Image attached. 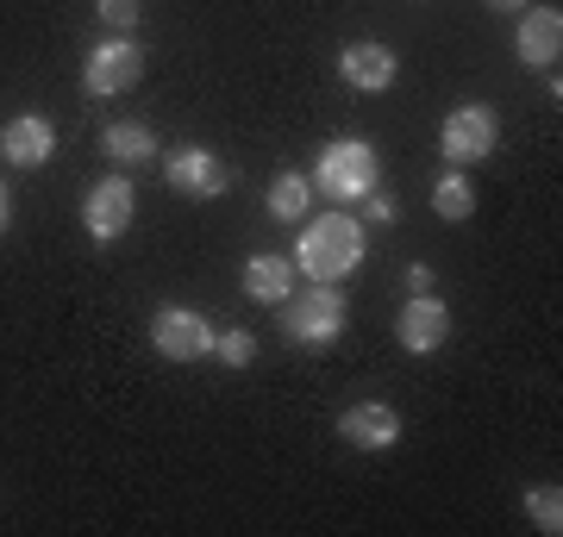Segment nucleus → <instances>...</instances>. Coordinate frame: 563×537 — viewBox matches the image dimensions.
I'll return each mask as SVG.
<instances>
[{
	"label": "nucleus",
	"instance_id": "22",
	"mask_svg": "<svg viewBox=\"0 0 563 537\" xmlns=\"http://www.w3.org/2000/svg\"><path fill=\"white\" fill-rule=\"evenodd\" d=\"M407 288H413V294H432V269H426V262H413V269H407Z\"/></svg>",
	"mask_w": 563,
	"mask_h": 537
},
{
	"label": "nucleus",
	"instance_id": "20",
	"mask_svg": "<svg viewBox=\"0 0 563 537\" xmlns=\"http://www.w3.org/2000/svg\"><path fill=\"white\" fill-rule=\"evenodd\" d=\"M95 13H101L107 25H113V32H132V25H139V0H95Z\"/></svg>",
	"mask_w": 563,
	"mask_h": 537
},
{
	"label": "nucleus",
	"instance_id": "21",
	"mask_svg": "<svg viewBox=\"0 0 563 537\" xmlns=\"http://www.w3.org/2000/svg\"><path fill=\"white\" fill-rule=\"evenodd\" d=\"M363 220H369V225H388V220H395V200H383L376 188H369V194H363Z\"/></svg>",
	"mask_w": 563,
	"mask_h": 537
},
{
	"label": "nucleus",
	"instance_id": "12",
	"mask_svg": "<svg viewBox=\"0 0 563 537\" xmlns=\"http://www.w3.org/2000/svg\"><path fill=\"white\" fill-rule=\"evenodd\" d=\"M339 76L363 94H383L388 81H395V51L388 44H344L339 51Z\"/></svg>",
	"mask_w": 563,
	"mask_h": 537
},
{
	"label": "nucleus",
	"instance_id": "11",
	"mask_svg": "<svg viewBox=\"0 0 563 537\" xmlns=\"http://www.w3.org/2000/svg\"><path fill=\"white\" fill-rule=\"evenodd\" d=\"M51 150H57V132H51V120H38V113H20V120L0 132V157L13 163V169H38Z\"/></svg>",
	"mask_w": 563,
	"mask_h": 537
},
{
	"label": "nucleus",
	"instance_id": "9",
	"mask_svg": "<svg viewBox=\"0 0 563 537\" xmlns=\"http://www.w3.org/2000/svg\"><path fill=\"white\" fill-rule=\"evenodd\" d=\"M439 144H444V157L451 163L488 157V150H495V113H488V107H457V113L444 120Z\"/></svg>",
	"mask_w": 563,
	"mask_h": 537
},
{
	"label": "nucleus",
	"instance_id": "15",
	"mask_svg": "<svg viewBox=\"0 0 563 537\" xmlns=\"http://www.w3.org/2000/svg\"><path fill=\"white\" fill-rule=\"evenodd\" d=\"M101 144H107V157L113 163H151V150H157L151 125H139V120H113Z\"/></svg>",
	"mask_w": 563,
	"mask_h": 537
},
{
	"label": "nucleus",
	"instance_id": "10",
	"mask_svg": "<svg viewBox=\"0 0 563 537\" xmlns=\"http://www.w3.org/2000/svg\"><path fill=\"white\" fill-rule=\"evenodd\" d=\"M444 338H451V306H444V300H432V294H413L401 306V350L432 357Z\"/></svg>",
	"mask_w": 563,
	"mask_h": 537
},
{
	"label": "nucleus",
	"instance_id": "14",
	"mask_svg": "<svg viewBox=\"0 0 563 537\" xmlns=\"http://www.w3.org/2000/svg\"><path fill=\"white\" fill-rule=\"evenodd\" d=\"M244 294L282 306V300L295 294V262H288V257H251V262H244Z\"/></svg>",
	"mask_w": 563,
	"mask_h": 537
},
{
	"label": "nucleus",
	"instance_id": "3",
	"mask_svg": "<svg viewBox=\"0 0 563 537\" xmlns=\"http://www.w3.org/2000/svg\"><path fill=\"white\" fill-rule=\"evenodd\" d=\"M313 188L325 200H363L376 188V150L363 138H339L320 150V169H313Z\"/></svg>",
	"mask_w": 563,
	"mask_h": 537
},
{
	"label": "nucleus",
	"instance_id": "4",
	"mask_svg": "<svg viewBox=\"0 0 563 537\" xmlns=\"http://www.w3.org/2000/svg\"><path fill=\"white\" fill-rule=\"evenodd\" d=\"M139 76H144V51H139V44H125V38L95 44V51H88V63H81V88H88L95 100L139 88Z\"/></svg>",
	"mask_w": 563,
	"mask_h": 537
},
{
	"label": "nucleus",
	"instance_id": "16",
	"mask_svg": "<svg viewBox=\"0 0 563 537\" xmlns=\"http://www.w3.org/2000/svg\"><path fill=\"white\" fill-rule=\"evenodd\" d=\"M307 206H313V181L307 176H295V169H282L276 181H269V213H276V220H301Z\"/></svg>",
	"mask_w": 563,
	"mask_h": 537
},
{
	"label": "nucleus",
	"instance_id": "13",
	"mask_svg": "<svg viewBox=\"0 0 563 537\" xmlns=\"http://www.w3.org/2000/svg\"><path fill=\"white\" fill-rule=\"evenodd\" d=\"M558 44H563V13L558 7H532L520 20V63L551 69V63H558Z\"/></svg>",
	"mask_w": 563,
	"mask_h": 537
},
{
	"label": "nucleus",
	"instance_id": "23",
	"mask_svg": "<svg viewBox=\"0 0 563 537\" xmlns=\"http://www.w3.org/2000/svg\"><path fill=\"white\" fill-rule=\"evenodd\" d=\"M7 220H13V200H7V188H0V232H7Z\"/></svg>",
	"mask_w": 563,
	"mask_h": 537
},
{
	"label": "nucleus",
	"instance_id": "19",
	"mask_svg": "<svg viewBox=\"0 0 563 537\" xmlns=\"http://www.w3.org/2000/svg\"><path fill=\"white\" fill-rule=\"evenodd\" d=\"M213 357H220L225 369H244V362L257 357V344H251V332H220V338H213Z\"/></svg>",
	"mask_w": 563,
	"mask_h": 537
},
{
	"label": "nucleus",
	"instance_id": "8",
	"mask_svg": "<svg viewBox=\"0 0 563 537\" xmlns=\"http://www.w3.org/2000/svg\"><path fill=\"white\" fill-rule=\"evenodd\" d=\"M339 432H344L351 450H395V444H401V413L383 406V400H357V406L339 418Z\"/></svg>",
	"mask_w": 563,
	"mask_h": 537
},
{
	"label": "nucleus",
	"instance_id": "1",
	"mask_svg": "<svg viewBox=\"0 0 563 537\" xmlns=\"http://www.w3.org/2000/svg\"><path fill=\"white\" fill-rule=\"evenodd\" d=\"M288 262H295L307 281L351 276V269L363 262V220H351V213H320V220L301 232V244H295Z\"/></svg>",
	"mask_w": 563,
	"mask_h": 537
},
{
	"label": "nucleus",
	"instance_id": "17",
	"mask_svg": "<svg viewBox=\"0 0 563 537\" xmlns=\"http://www.w3.org/2000/svg\"><path fill=\"white\" fill-rule=\"evenodd\" d=\"M432 206H439V220H470V213H476V188L463 176H444L439 188H432Z\"/></svg>",
	"mask_w": 563,
	"mask_h": 537
},
{
	"label": "nucleus",
	"instance_id": "6",
	"mask_svg": "<svg viewBox=\"0 0 563 537\" xmlns=\"http://www.w3.org/2000/svg\"><path fill=\"white\" fill-rule=\"evenodd\" d=\"M163 176H169V188L188 200H213L225 194V181H232V169H225L213 150H201V144H181V150H169V163H163Z\"/></svg>",
	"mask_w": 563,
	"mask_h": 537
},
{
	"label": "nucleus",
	"instance_id": "5",
	"mask_svg": "<svg viewBox=\"0 0 563 537\" xmlns=\"http://www.w3.org/2000/svg\"><path fill=\"white\" fill-rule=\"evenodd\" d=\"M213 325H207L201 313H188V306H163L157 318H151V344H157V357L169 362H195V357H213Z\"/></svg>",
	"mask_w": 563,
	"mask_h": 537
},
{
	"label": "nucleus",
	"instance_id": "2",
	"mask_svg": "<svg viewBox=\"0 0 563 537\" xmlns=\"http://www.w3.org/2000/svg\"><path fill=\"white\" fill-rule=\"evenodd\" d=\"M276 313H282V332H288L295 344H307V350H325V344L344 332V294L332 288V281H320V288L301 294V300L288 294Z\"/></svg>",
	"mask_w": 563,
	"mask_h": 537
},
{
	"label": "nucleus",
	"instance_id": "24",
	"mask_svg": "<svg viewBox=\"0 0 563 537\" xmlns=\"http://www.w3.org/2000/svg\"><path fill=\"white\" fill-rule=\"evenodd\" d=\"M488 7H501V13H520L526 0H488Z\"/></svg>",
	"mask_w": 563,
	"mask_h": 537
},
{
	"label": "nucleus",
	"instance_id": "18",
	"mask_svg": "<svg viewBox=\"0 0 563 537\" xmlns=\"http://www.w3.org/2000/svg\"><path fill=\"white\" fill-rule=\"evenodd\" d=\"M526 513H532L539 532H551V537L563 532V494L558 488H532V494H526Z\"/></svg>",
	"mask_w": 563,
	"mask_h": 537
},
{
	"label": "nucleus",
	"instance_id": "7",
	"mask_svg": "<svg viewBox=\"0 0 563 537\" xmlns=\"http://www.w3.org/2000/svg\"><path fill=\"white\" fill-rule=\"evenodd\" d=\"M132 181L125 176H107V181H95L88 194H81V225H88V238H120L125 225H132Z\"/></svg>",
	"mask_w": 563,
	"mask_h": 537
}]
</instances>
